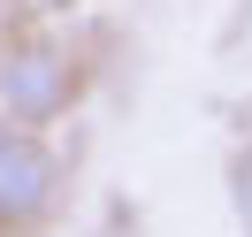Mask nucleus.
<instances>
[{"instance_id":"3","label":"nucleus","mask_w":252,"mask_h":237,"mask_svg":"<svg viewBox=\"0 0 252 237\" xmlns=\"http://www.w3.org/2000/svg\"><path fill=\"white\" fill-rule=\"evenodd\" d=\"M229 214L252 237V145H237V161H229Z\"/></svg>"},{"instance_id":"1","label":"nucleus","mask_w":252,"mask_h":237,"mask_svg":"<svg viewBox=\"0 0 252 237\" xmlns=\"http://www.w3.org/2000/svg\"><path fill=\"white\" fill-rule=\"evenodd\" d=\"M77 100V62L46 38H16V46H0V123L16 130H38Z\"/></svg>"},{"instance_id":"4","label":"nucleus","mask_w":252,"mask_h":237,"mask_svg":"<svg viewBox=\"0 0 252 237\" xmlns=\"http://www.w3.org/2000/svg\"><path fill=\"white\" fill-rule=\"evenodd\" d=\"M8 130H16V123H0V138H8Z\"/></svg>"},{"instance_id":"2","label":"nucleus","mask_w":252,"mask_h":237,"mask_svg":"<svg viewBox=\"0 0 252 237\" xmlns=\"http://www.w3.org/2000/svg\"><path fill=\"white\" fill-rule=\"evenodd\" d=\"M62 199V161L38 130H8L0 138V237H23L54 214Z\"/></svg>"}]
</instances>
